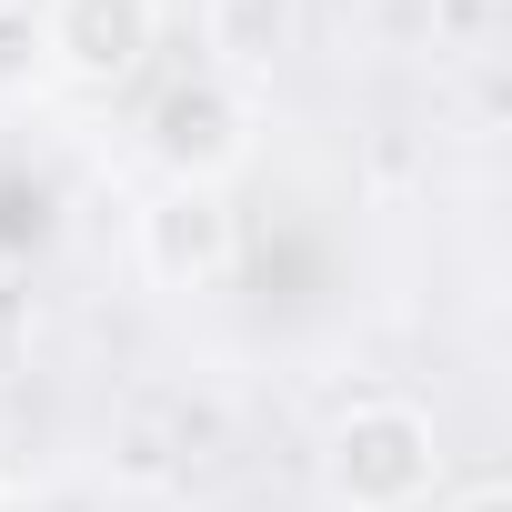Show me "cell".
<instances>
[{"instance_id":"cell-5","label":"cell","mask_w":512,"mask_h":512,"mask_svg":"<svg viewBox=\"0 0 512 512\" xmlns=\"http://www.w3.org/2000/svg\"><path fill=\"white\" fill-rule=\"evenodd\" d=\"M41 71H51V51H41V11H31V0H0V101H21Z\"/></svg>"},{"instance_id":"cell-6","label":"cell","mask_w":512,"mask_h":512,"mask_svg":"<svg viewBox=\"0 0 512 512\" xmlns=\"http://www.w3.org/2000/svg\"><path fill=\"white\" fill-rule=\"evenodd\" d=\"M442 512H512V482H472V492H452Z\"/></svg>"},{"instance_id":"cell-4","label":"cell","mask_w":512,"mask_h":512,"mask_svg":"<svg viewBox=\"0 0 512 512\" xmlns=\"http://www.w3.org/2000/svg\"><path fill=\"white\" fill-rule=\"evenodd\" d=\"M41 51L81 91H121L161 51V0H41Z\"/></svg>"},{"instance_id":"cell-3","label":"cell","mask_w":512,"mask_h":512,"mask_svg":"<svg viewBox=\"0 0 512 512\" xmlns=\"http://www.w3.org/2000/svg\"><path fill=\"white\" fill-rule=\"evenodd\" d=\"M141 141H151L161 181H211V191H221V181L251 161V101H241L231 81L191 71V81H171V91L151 101Z\"/></svg>"},{"instance_id":"cell-1","label":"cell","mask_w":512,"mask_h":512,"mask_svg":"<svg viewBox=\"0 0 512 512\" xmlns=\"http://www.w3.org/2000/svg\"><path fill=\"white\" fill-rule=\"evenodd\" d=\"M442 482V432L422 402H352L322 432V492L342 512H422Z\"/></svg>"},{"instance_id":"cell-2","label":"cell","mask_w":512,"mask_h":512,"mask_svg":"<svg viewBox=\"0 0 512 512\" xmlns=\"http://www.w3.org/2000/svg\"><path fill=\"white\" fill-rule=\"evenodd\" d=\"M131 251H141V282L151 292H221L241 272V221H231V191L211 181H161L131 221Z\"/></svg>"}]
</instances>
